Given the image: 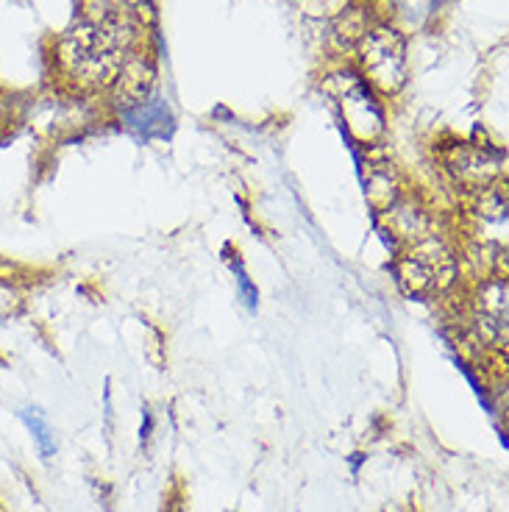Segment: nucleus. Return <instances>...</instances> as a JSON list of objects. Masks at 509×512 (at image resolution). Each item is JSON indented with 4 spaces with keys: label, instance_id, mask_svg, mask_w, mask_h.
I'll use <instances>...</instances> for the list:
<instances>
[{
    "label": "nucleus",
    "instance_id": "f257e3e1",
    "mask_svg": "<svg viewBox=\"0 0 509 512\" xmlns=\"http://www.w3.org/2000/svg\"><path fill=\"white\" fill-rule=\"evenodd\" d=\"M128 23L112 12L81 20L62 39V62L73 76L90 84H112L126 64Z\"/></svg>",
    "mask_w": 509,
    "mask_h": 512
},
{
    "label": "nucleus",
    "instance_id": "f03ea898",
    "mask_svg": "<svg viewBox=\"0 0 509 512\" xmlns=\"http://www.w3.org/2000/svg\"><path fill=\"white\" fill-rule=\"evenodd\" d=\"M362 64L370 84L395 92L407 81V45L393 28H376L362 42Z\"/></svg>",
    "mask_w": 509,
    "mask_h": 512
},
{
    "label": "nucleus",
    "instance_id": "7ed1b4c3",
    "mask_svg": "<svg viewBox=\"0 0 509 512\" xmlns=\"http://www.w3.org/2000/svg\"><path fill=\"white\" fill-rule=\"evenodd\" d=\"M407 279L412 290H440L454 279V259L440 243H423L407 259Z\"/></svg>",
    "mask_w": 509,
    "mask_h": 512
},
{
    "label": "nucleus",
    "instance_id": "20e7f679",
    "mask_svg": "<svg viewBox=\"0 0 509 512\" xmlns=\"http://www.w3.org/2000/svg\"><path fill=\"white\" fill-rule=\"evenodd\" d=\"M343 115L351 134L362 142L376 140L384 131L382 109L373 101L368 84H362V81H351L348 90L343 92Z\"/></svg>",
    "mask_w": 509,
    "mask_h": 512
},
{
    "label": "nucleus",
    "instance_id": "39448f33",
    "mask_svg": "<svg viewBox=\"0 0 509 512\" xmlns=\"http://www.w3.org/2000/svg\"><path fill=\"white\" fill-rule=\"evenodd\" d=\"M131 131H137L140 137H167L173 128V115L165 106L162 98H145L137 106H131L123 112Z\"/></svg>",
    "mask_w": 509,
    "mask_h": 512
},
{
    "label": "nucleus",
    "instance_id": "423d86ee",
    "mask_svg": "<svg viewBox=\"0 0 509 512\" xmlns=\"http://www.w3.org/2000/svg\"><path fill=\"white\" fill-rule=\"evenodd\" d=\"M23 421L31 426V432H34V437H37L42 454H45V457H51L53 451H56V440H53V432H51V426H48V421H45L37 410L23 412Z\"/></svg>",
    "mask_w": 509,
    "mask_h": 512
},
{
    "label": "nucleus",
    "instance_id": "0eeeda50",
    "mask_svg": "<svg viewBox=\"0 0 509 512\" xmlns=\"http://www.w3.org/2000/svg\"><path fill=\"white\" fill-rule=\"evenodd\" d=\"M237 282H240V293L242 298H245L248 309H256V298H259V295H256V290L251 287V282H248V276H245V270H242L240 265H237Z\"/></svg>",
    "mask_w": 509,
    "mask_h": 512
}]
</instances>
